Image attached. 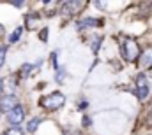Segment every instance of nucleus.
Instances as JSON below:
<instances>
[{
    "label": "nucleus",
    "instance_id": "nucleus-7",
    "mask_svg": "<svg viewBox=\"0 0 152 135\" xmlns=\"http://www.w3.org/2000/svg\"><path fill=\"white\" fill-rule=\"evenodd\" d=\"M136 86H138V90L149 88V86H147V75H145V74H138V75H136Z\"/></svg>",
    "mask_w": 152,
    "mask_h": 135
},
{
    "label": "nucleus",
    "instance_id": "nucleus-21",
    "mask_svg": "<svg viewBox=\"0 0 152 135\" xmlns=\"http://www.w3.org/2000/svg\"><path fill=\"white\" fill-rule=\"evenodd\" d=\"M4 34V28H2V25H0V35Z\"/></svg>",
    "mask_w": 152,
    "mask_h": 135
},
{
    "label": "nucleus",
    "instance_id": "nucleus-6",
    "mask_svg": "<svg viewBox=\"0 0 152 135\" xmlns=\"http://www.w3.org/2000/svg\"><path fill=\"white\" fill-rule=\"evenodd\" d=\"M142 56V67H152V47H149Z\"/></svg>",
    "mask_w": 152,
    "mask_h": 135
},
{
    "label": "nucleus",
    "instance_id": "nucleus-2",
    "mask_svg": "<svg viewBox=\"0 0 152 135\" xmlns=\"http://www.w3.org/2000/svg\"><path fill=\"white\" fill-rule=\"evenodd\" d=\"M64 95L62 93H51V95H48V97H42L41 98V107H44V109H48V111H57L58 107H62L64 105Z\"/></svg>",
    "mask_w": 152,
    "mask_h": 135
},
{
    "label": "nucleus",
    "instance_id": "nucleus-9",
    "mask_svg": "<svg viewBox=\"0 0 152 135\" xmlns=\"http://www.w3.org/2000/svg\"><path fill=\"white\" fill-rule=\"evenodd\" d=\"M21 34H23V28H21V27H18V28L11 34V37H9V42H12V44H14V42H18V40H20V37H21Z\"/></svg>",
    "mask_w": 152,
    "mask_h": 135
},
{
    "label": "nucleus",
    "instance_id": "nucleus-14",
    "mask_svg": "<svg viewBox=\"0 0 152 135\" xmlns=\"http://www.w3.org/2000/svg\"><path fill=\"white\" fill-rule=\"evenodd\" d=\"M136 95H138V98H145V97L149 95V88H142V90H136Z\"/></svg>",
    "mask_w": 152,
    "mask_h": 135
},
{
    "label": "nucleus",
    "instance_id": "nucleus-12",
    "mask_svg": "<svg viewBox=\"0 0 152 135\" xmlns=\"http://www.w3.org/2000/svg\"><path fill=\"white\" fill-rule=\"evenodd\" d=\"M30 72H32V65L25 63V65L21 67V72H20V77H27V75H28Z\"/></svg>",
    "mask_w": 152,
    "mask_h": 135
},
{
    "label": "nucleus",
    "instance_id": "nucleus-1",
    "mask_svg": "<svg viewBox=\"0 0 152 135\" xmlns=\"http://www.w3.org/2000/svg\"><path fill=\"white\" fill-rule=\"evenodd\" d=\"M122 55H124V58L127 60V62H134V60H138L140 58V46H138V42L136 40H133V39H126V40H122Z\"/></svg>",
    "mask_w": 152,
    "mask_h": 135
},
{
    "label": "nucleus",
    "instance_id": "nucleus-13",
    "mask_svg": "<svg viewBox=\"0 0 152 135\" xmlns=\"http://www.w3.org/2000/svg\"><path fill=\"white\" fill-rule=\"evenodd\" d=\"M5 53H7V47H5V46H0V67H2L4 62H5Z\"/></svg>",
    "mask_w": 152,
    "mask_h": 135
},
{
    "label": "nucleus",
    "instance_id": "nucleus-16",
    "mask_svg": "<svg viewBox=\"0 0 152 135\" xmlns=\"http://www.w3.org/2000/svg\"><path fill=\"white\" fill-rule=\"evenodd\" d=\"M46 37H48V28H42V30L39 32V39H41V40H46Z\"/></svg>",
    "mask_w": 152,
    "mask_h": 135
},
{
    "label": "nucleus",
    "instance_id": "nucleus-19",
    "mask_svg": "<svg viewBox=\"0 0 152 135\" xmlns=\"http://www.w3.org/2000/svg\"><path fill=\"white\" fill-rule=\"evenodd\" d=\"M14 7H23V2H11Z\"/></svg>",
    "mask_w": 152,
    "mask_h": 135
},
{
    "label": "nucleus",
    "instance_id": "nucleus-15",
    "mask_svg": "<svg viewBox=\"0 0 152 135\" xmlns=\"http://www.w3.org/2000/svg\"><path fill=\"white\" fill-rule=\"evenodd\" d=\"M27 23H28V28H34V25L37 23V18L36 16H27Z\"/></svg>",
    "mask_w": 152,
    "mask_h": 135
},
{
    "label": "nucleus",
    "instance_id": "nucleus-5",
    "mask_svg": "<svg viewBox=\"0 0 152 135\" xmlns=\"http://www.w3.org/2000/svg\"><path fill=\"white\" fill-rule=\"evenodd\" d=\"M18 105V98L14 97V95H7V97H2L0 98V111L2 112H9V111H12L14 107Z\"/></svg>",
    "mask_w": 152,
    "mask_h": 135
},
{
    "label": "nucleus",
    "instance_id": "nucleus-10",
    "mask_svg": "<svg viewBox=\"0 0 152 135\" xmlns=\"http://www.w3.org/2000/svg\"><path fill=\"white\" fill-rule=\"evenodd\" d=\"M39 123H41V118H34V119H30L28 125H27V130H28V132H36L37 126H39Z\"/></svg>",
    "mask_w": 152,
    "mask_h": 135
},
{
    "label": "nucleus",
    "instance_id": "nucleus-11",
    "mask_svg": "<svg viewBox=\"0 0 152 135\" xmlns=\"http://www.w3.org/2000/svg\"><path fill=\"white\" fill-rule=\"evenodd\" d=\"M5 135H23V130H21L20 126H11V128L5 132Z\"/></svg>",
    "mask_w": 152,
    "mask_h": 135
},
{
    "label": "nucleus",
    "instance_id": "nucleus-18",
    "mask_svg": "<svg viewBox=\"0 0 152 135\" xmlns=\"http://www.w3.org/2000/svg\"><path fill=\"white\" fill-rule=\"evenodd\" d=\"M64 75H66V72H64V70H60V68H58V72H57V81H58V83H60V81H62V79H64Z\"/></svg>",
    "mask_w": 152,
    "mask_h": 135
},
{
    "label": "nucleus",
    "instance_id": "nucleus-8",
    "mask_svg": "<svg viewBox=\"0 0 152 135\" xmlns=\"http://www.w3.org/2000/svg\"><path fill=\"white\" fill-rule=\"evenodd\" d=\"M97 23H99V21H96V19H92V18H87V19L80 21L78 27H80V28H88V27H94V25H97Z\"/></svg>",
    "mask_w": 152,
    "mask_h": 135
},
{
    "label": "nucleus",
    "instance_id": "nucleus-3",
    "mask_svg": "<svg viewBox=\"0 0 152 135\" xmlns=\"http://www.w3.org/2000/svg\"><path fill=\"white\" fill-rule=\"evenodd\" d=\"M83 5H85V2H81V0H69V2H64V4L60 5V14H64V16H73V14H76Z\"/></svg>",
    "mask_w": 152,
    "mask_h": 135
},
{
    "label": "nucleus",
    "instance_id": "nucleus-20",
    "mask_svg": "<svg viewBox=\"0 0 152 135\" xmlns=\"http://www.w3.org/2000/svg\"><path fill=\"white\" fill-rule=\"evenodd\" d=\"M83 123H85V126H90V119H88V118H87V116H85V118H83Z\"/></svg>",
    "mask_w": 152,
    "mask_h": 135
},
{
    "label": "nucleus",
    "instance_id": "nucleus-17",
    "mask_svg": "<svg viewBox=\"0 0 152 135\" xmlns=\"http://www.w3.org/2000/svg\"><path fill=\"white\" fill-rule=\"evenodd\" d=\"M99 42H101V39H99V37H96V39H94V42H92V49H94V51H97Z\"/></svg>",
    "mask_w": 152,
    "mask_h": 135
},
{
    "label": "nucleus",
    "instance_id": "nucleus-4",
    "mask_svg": "<svg viewBox=\"0 0 152 135\" xmlns=\"http://www.w3.org/2000/svg\"><path fill=\"white\" fill-rule=\"evenodd\" d=\"M23 118H25V111H23L21 105H16L12 111L7 112V119H9L12 125H20V123L23 121Z\"/></svg>",
    "mask_w": 152,
    "mask_h": 135
}]
</instances>
